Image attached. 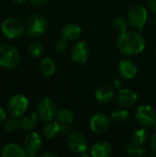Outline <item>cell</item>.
<instances>
[{"label": "cell", "mask_w": 156, "mask_h": 157, "mask_svg": "<svg viewBox=\"0 0 156 157\" xmlns=\"http://www.w3.org/2000/svg\"><path fill=\"white\" fill-rule=\"evenodd\" d=\"M117 47L119 51L125 55H136L142 52L145 47L143 37L133 31H126L117 39Z\"/></svg>", "instance_id": "6da1fadb"}, {"label": "cell", "mask_w": 156, "mask_h": 157, "mask_svg": "<svg viewBox=\"0 0 156 157\" xmlns=\"http://www.w3.org/2000/svg\"><path fill=\"white\" fill-rule=\"evenodd\" d=\"M21 61L18 50L11 44L0 45V66L6 69L17 68Z\"/></svg>", "instance_id": "7a4b0ae2"}, {"label": "cell", "mask_w": 156, "mask_h": 157, "mask_svg": "<svg viewBox=\"0 0 156 157\" xmlns=\"http://www.w3.org/2000/svg\"><path fill=\"white\" fill-rule=\"evenodd\" d=\"M47 29V20L40 14L31 15L25 24V29L29 36L38 38L41 36Z\"/></svg>", "instance_id": "3957f363"}, {"label": "cell", "mask_w": 156, "mask_h": 157, "mask_svg": "<svg viewBox=\"0 0 156 157\" xmlns=\"http://www.w3.org/2000/svg\"><path fill=\"white\" fill-rule=\"evenodd\" d=\"M25 29L23 22L16 17H8L1 24V31L7 39H18L22 36Z\"/></svg>", "instance_id": "277c9868"}, {"label": "cell", "mask_w": 156, "mask_h": 157, "mask_svg": "<svg viewBox=\"0 0 156 157\" xmlns=\"http://www.w3.org/2000/svg\"><path fill=\"white\" fill-rule=\"evenodd\" d=\"M29 108V100L28 98L20 94H17L12 96L6 105L7 112L11 117L19 118L23 116Z\"/></svg>", "instance_id": "5b68a950"}, {"label": "cell", "mask_w": 156, "mask_h": 157, "mask_svg": "<svg viewBox=\"0 0 156 157\" xmlns=\"http://www.w3.org/2000/svg\"><path fill=\"white\" fill-rule=\"evenodd\" d=\"M129 22L130 24L138 29H142L147 22L148 11L145 6L142 5H137L131 7L129 12Z\"/></svg>", "instance_id": "8992f818"}, {"label": "cell", "mask_w": 156, "mask_h": 157, "mask_svg": "<svg viewBox=\"0 0 156 157\" xmlns=\"http://www.w3.org/2000/svg\"><path fill=\"white\" fill-rule=\"evenodd\" d=\"M37 113L44 121H52L56 116V105L50 98H42L37 105Z\"/></svg>", "instance_id": "52a82bcc"}, {"label": "cell", "mask_w": 156, "mask_h": 157, "mask_svg": "<svg viewBox=\"0 0 156 157\" xmlns=\"http://www.w3.org/2000/svg\"><path fill=\"white\" fill-rule=\"evenodd\" d=\"M66 144H67V147L73 153H75L78 155H81L86 152L87 147H88V143L85 135L77 132H71L67 136Z\"/></svg>", "instance_id": "ba28073f"}, {"label": "cell", "mask_w": 156, "mask_h": 157, "mask_svg": "<svg viewBox=\"0 0 156 157\" xmlns=\"http://www.w3.org/2000/svg\"><path fill=\"white\" fill-rule=\"evenodd\" d=\"M136 120L143 127H153L156 121L154 109L150 105H141L137 108L135 113Z\"/></svg>", "instance_id": "9c48e42d"}, {"label": "cell", "mask_w": 156, "mask_h": 157, "mask_svg": "<svg viewBox=\"0 0 156 157\" xmlns=\"http://www.w3.org/2000/svg\"><path fill=\"white\" fill-rule=\"evenodd\" d=\"M42 147V139L38 132H30L24 140V149L29 156H36Z\"/></svg>", "instance_id": "30bf717a"}, {"label": "cell", "mask_w": 156, "mask_h": 157, "mask_svg": "<svg viewBox=\"0 0 156 157\" xmlns=\"http://www.w3.org/2000/svg\"><path fill=\"white\" fill-rule=\"evenodd\" d=\"M90 50L85 41H78L74 44L71 52L72 60L78 64H85L89 59Z\"/></svg>", "instance_id": "8fae6325"}, {"label": "cell", "mask_w": 156, "mask_h": 157, "mask_svg": "<svg viewBox=\"0 0 156 157\" xmlns=\"http://www.w3.org/2000/svg\"><path fill=\"white\" fill-rule=\"evenodd\" d=\"M90 129L94 133L101 134L105 132L109 126V119L108 116L102 113L94 115L89 122Z\"/></svg>", "instance_id": "7c38bea8"}, {"label": "cell", "mask_w": 156, "mask_h": 157, "mask_svg": "<svg viewBox=\"0 0 156 157\" xmlns=\"http://www.w3.org/2000/svg\"><path fill=\"white\" fill-rule=\"evenodd\" d=\"M138 101V95L128 88L120 89L117 94V102L122 108H131Z\"/></svg>", "instance_id": "4fadbf2b"}, {"label": "cell", "mask_w": 156, "mask_h": 157, "mask_svg": "<svg viewBox=\"0 0 156 157\" xmlns=\"http://www.w3.org/2000/svg\"><path fill=\"white\" fill-rule=\"evenodd\" d=\"M118 70L120 75L125 79H132L137 74L136 65L130 60H122L118 65Z\"/></svg>", "instance_id": "5bb4252c"}, {"label": "cell", "mask_w": 156, "mask_h": 157, "mask_svg": "<svg viewBox=\"0 0 156 157\" xmlns=\"http://www.w3.org/2000/svg\"><path fill=\"white\" fill-rule=\"evenodd\" d=\"M115 97V92L112 87L108 86H102L98 87L95 92V98L96 99L103 104L109 103L113 100Z\"/></svg>", "instance_id": "9a60e30c"}, {"label": "cell", "mask_w": 156, "mask_h": 157, "mask_svg": "<svg viewBox=\"0 0 156 157\" xmlns=\"http://www.w3.org/2000/svg\"><path fill=\"white\" fill-rule=\"evenodd\" d=\"M112 154L111 145L104 141L96 143L91 148V155L94 157H108Z\"/></svg>", "instance_id": "2e32d148"}, {"label": "cell", "mask_w": 156, "mask_h": 157, "mask_svg": "<svg viewBox=\"0 0 156 157\" xmlns=\"http://www.w3.org/2000/svg\"><path fill=\"white\" fill-rule=\"evenodd\" d=\"M2 157H25L27 153L24 148L17 144H8L3 147L1 150Z\"/></svg>", "instance_id": "e0dca14e"}, {"label": "cell", "mask_w": 156, "mask_h": 157, "mask_svg": "<svg viewBox=\"0 0 156 157\" xmlns=\"http://www.w3.org/2000/svg\"><path fill=\"white\" fill-rule=\"evenodd\" d=\"M82 34V29L75 23L66 24L62 30V36L66 40H77Z\"/></svg>", "instance_id": "ac0fdd59"}, {"label": "cell", "mask_w": 156, "mask_h": 157, "mask_svg": "<svg viewBox=\"0 0 156 157\" xmlns=\"http://www.w3.org/2000/svg\"><path fill=\"white\" fill-rule=\"evenodd\" d=\"M39 118V115L33 112L27 114L20 120V129L25 132L32 131L38 125Z\"/></svg>", "instance_id": "d6986e66"}, {"label": "cell", "mask_w": 156, "mask_h": 157, "mask_svg": "<svg viewBox=\"0 0 156 157\" xmlns=\"http://www.w3.org/2000/svg\"><path fill=\"white\" fill-rule=\"evenodd\" d=\"M60 130H61V125L58 121H47V123L43 127L42 134L47 140H51L55 138L60 133Z\"/></svg>", "instance_id": "ffe728a7"}, {"label": "cell", "mask_w": 156, "mask_h": 157, "mask_svg": "<svg viewBox=\"0 0 156 157\" xmlns=\"http://www.w3.org/2000/svg\"><path fill=\"white\" fill-rule=\"evenodd\" d=\"M40 70L44 76L46 77L51 76L55 73V70H56V66H55L53 60L51 58L42 59L40 63Z\"/></svg>", "instance_id": "44dd1931"}, {"label": "cell", "mask_w": 156, "mask_h": 157, "mask_svg": "<svg viewBox=\"0 0 156 157\" xmlns=\"http://www.w3.org/2000/svg\"><path fill=\"white\" fill-rule=\"evenodd\" d=\"M55 117L60 124H71L74 120V113L69 109H62L57 111Z\"/></svg>", "instance_id": "7402d4cb"}, {"label": "cell", "mask_w": 156, "mask_h": 157, "mask_svg": "<svg viewBox=\"0 0 156 157\" xmlns=\"http://www.w3.org/2000/svg\"><path fill=\"white\" fill-rule=\"evenodd\" d=\"M148 140V132L145 129H139L132 134L131 143L137 146H143Z\"/></svg>", "instance_id": "603a6c76"}, {"label": "cell", "mask_w": 156, "mask_h": 157, "mask_svg": "<svg viewBox=\"0 0 156 157\" xmlns=\"http://www.w3.org/2000/svg\"><path fill=\"white\" fill-rule=\"evenodd\" d=\"M28 52L32 57H39L43 52V45L39 40H32L28 46Z\"/></svg>", "instance_id": "cb8c5ba5"}, {"label": "cell", "mask_w": 156, "mask_h": 157, "mask_svg": "<svg viewBox=\"0 0 156 157\" xmlns=\"http://www.w3.org/2000/svg\"><path fill=\"white\" fill-rule=\"evenodd\" d=\"M112 27H113V29H114V30L116 32H118L119 34H122V33H124V32L127 31L128 23H127V20L124 17H116L113 20Z\"/></svg>", "instance_id": "d4e9b609"}, {"label": "cell", "mask_w": 156, "mask_h": 157, "mask_svg": "<svg viewBox=\"0 0 156 157\" xmlns=\"http://www.w3.org/2000/svg\"><path fill=\"white\" fill-rule=\"evenodd\" d=\"M128 118L129 113L124 109H117L111 113V119L116 122H124Z\"/></svg>", "instance_id": "484cf974"}, {"label": "cell", "mask_w": 156, "mask_h": 157, "mask_svg": "<svg viewBox=\"0 0 156 157\" xmlns=\"http://www.w3.org/2000/svg\"><path fill=\"white\" fill-rule=\"evenodd\" d=\"M18 128H20V121H18L17 118L15 117H12L9 120H7L4 125V130L8 132H14Z\"/></svg>", "instance_id": "4316f807"}, {"label": "cell", "mask_w": 156, "mask_h": 157, "mask_svg": "<svg viewBox=\"0 0 156 157\" xmlns=\"http://www.w3.org/2000/svg\"><path fill=\"white\" fill-rule=\"evenodd\" d=\"M126 150H127V153L129 155H143L146 154L145 149L142 148V146H137V145L133 144L132 143H131L130 145L127 146Z\"/></svg>", "instance_id": "83f0119b"}, {"label": "cell", "mask_w": 156, "mask_h": 157, "mask_svg": "<svg viewBox=\"0 0 156 157\" xmlns=\"http://www.w3.org/2000/svg\"><path fill=\"white\" fill-rule=\"evenodd\" d=\"M67 47V40L65 39H59L56 40L55 44H54V50L57 52H63Z\"/></svg>", "instance_id": "f1b7e54d"}, {"label": "cell", "mask_w": 156, "mask_h": 157, "mask_svg": "<svg viewBox=\"0 0 156 157\" xmlns=\"http://www.w3.org/2000/svg\"><path fill=\"white\" fill-rule=\"evenodd\" d=\"M60 133H62L63 135H69L71 133V128L69 124H62Z\"/></svg>", "instance_id": "f546056e"}, {"label": "cell", "mask_w": 156, "mask_h": 157, "mask_svg": "<svg viewBox=\"0 0 156 157\" xmlns=\"http://www.w3.org/2000/svg\"><path fill=\"white\" fill-rule=\"evenodd\" d=\"M29 3L33 6H43L45 5L46 3H48L49 0H29Z\"/></svg>", "instance_id": "4dcf8cb0"}, {"label": "cell", "mask_w": 156, "mask_h": 157, "mask_svg": "<svg viewBox=\"0 0 156 157\" xmlns=\"http://www.w3.org/2000/svg\"><path fill=\"white\" fill-rule=\"evenodd\" d=\"M150 145L154 151H156V131L152 135L151 140H150Z\"/></svg>", "instance_id": "1f68e13d"}, {"label": "cell", "mask_w": 156, "mask_h": 157, "mask_svg": "<svg viewBox=\"0 0 156 157\" xmlns=\"http://www.w3.org/2000/svg\"><path fill=\"white\" fill-rule=\"evenodd\" d=\"M148 6L152 11L156 13V0H148Z\"/></svg>", "instance_id": "d6a6232c"}, {"label": "cell", "mask_w": 156, "mask_h": 157, "mask_svg": "<svg viewBox=\"0 0 156 157\" xmlns=\"http://www.w3.org/2000/svg\"><path fill=\"white\" fill-rule=\"evenodd\" d=\"M6 112H5V110H4V109L0 107V123L4 122V121H6Z\"/></svg>", "instance_id": "836d02e7"}, {"label": "cell", "mask_w": 156, "mask_h": 157, "mask_svg": "<svg viewBox=\"0 0 156 157\" xmlns=\"http://www.w3.org/2000/svg\"><path fill=\"white\" fill-rule=\"evenodd\" d=\"M40 157H57L58 155H56V154H54V153H50V152H46V153H43V154H41Z\"/></svg>", "instance_id": "e575fe53"}, {"label": "cell", "mask_w": 156, "mask_h": 157, "mask_svg": "<svg viewBox=\"0 0 156 157\" xmlns=\"http://www.w3.org/2000/svg\"><path fill=\"white\" fill-rule=\"evenodd\" d=\"M12 1L17 5H21V4H24L26 2V0H12Z\"/></svg>", "instance_id": "d590c367"}, {"label": "cell", "mask_w": 156, "mask_h": 157, "mask_svg": "<svg viewBox=\"0 0 156 157\" xmlns=\"http://www.w3.org/2000/svg\"><path fill=\"white\" fill-rule=\"evenodd\" d=\"M153 127H154V130H156V121L155 122H154V126Z\"/></svg>", "instance_id": "8d00e7d4"}, {"label": "cell", "mask_w": 156, "mask_h": 157, "mask_svg": "<svg viewBox=\"0 0 156 157\" xmlns=\"http://www.w3.org/2000/svg\"><path fill=\"white\" fill-rule=\"evenodd\" d=\"M155 56H156V51H155Z\"/></svg>", "instance_id": "74e56055"}]
</instances>
